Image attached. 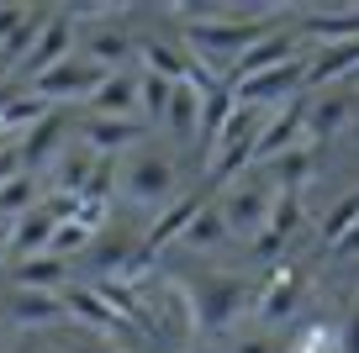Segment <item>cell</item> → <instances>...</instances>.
<instances>
[{
    "label": "cell",
    "mask_w": 359,
    "mask_h": 353,
    "mask_svg": "<svg viewBox=\"0 0 359 353\" xmlns=\"http://www.w3.org/2000/svg\"><path fill=\"white\" fill-rule=\"evenodd\" d=\"M6 232H11V221H6V227H0V258H6Z\"/></svg>",
    "instance_id": "cell-36"
},
{
    "label": "cell",
    "mask_w": 359,
    "mask_h": 353,
    "mask_svg": "<svg viewBox=\"0 0 359 353\" xmlns=\"http://www.w3.org/2000/svg\"><path fill=\"white\" fill-rule=\"evenodd\" d=\"M6 321H11L16 332H58V327H69L64 290H58V296H43V290H11V296H6Z\"/></svg>",
    "instance_id": "cell-10"
},
{
    "label": "cell",
    "mask_w": 359,
    "mask_h": 353,
    "mask_svg": "<svg viewBox=\"0 0 359 353\" xmlns=\"http://www.w3.org/2000/svg\"><path fill=\"white\" fill-rule=\"evenodd\" d=\"M302 227H306V200L291 195V190H275V200H269V216H264V232H275V237L291 248Z\"/></svg>",
    "instance_id": "cell-24"
},
{
    "label": "cell",
    "mask_w": 359,
    "mask_h": 353,
    "mask_svg": "<svg viewBox=\"0 0 359 353\" xmlns=\"http://www.w3.org/2000/svg\"><path fill=\"white\" fill-rule=\"evenodd\" d=\"M296 43L312 48H333V43H359V6H327V11H296L291 22Z\"/></svg>",
    "instance_id": "cell-8"
},
{
    "label": "cell",
    "mask_w": 359,
    "mask_h": 353,
    "mask_svg": "<svg viewBox=\"0 0 359 353\" xmlns=\"http://www.w3.org/2000/svg\"><path fill=\"white\" fill-rule=\"evenodd\" d=\"M79 43H85V64H95L101 74H122L127 58H137V37L127 32L122 22L116 27H95V32H79Z\"/></svg>",
    "instance_id": "cell-14"
},
{
    "label": "cell",
    "mask_w": 359,
    "mask_h": 353,
    "mask_svg": "<svg viewBox=\"0 0 359 353\" xmlns=\"http://www.w3.org/2000/svg\"><path fill=\"white\" fill-rule=\"evenodd\" d=\"M90 111H95V116H111V122H143V116H137V74L133 69L106 74L101 90L90 95Z\"/></svg>",
    "instance_id": "cell-16"
},
{
    "label": "cell",
    "mask_w": 359,
    "mask_h": 353,
    "mask_svg": "<svg viewBox=\"0 0 359 353\" xmlns=\"http://www.w3.org/2000/svg\"><path fill=\"white\" fill-rule=\"evenodd\" d=\"M175 158L158 153L154 143L133 148L127 158H116V195L133 211H164L175 206Z\"/></svg>",
    "instance_id": "cell-2"
},
{
    "label": "cell",
    "mask_w": 359,
    "mask_h": 353,
    "mask_svg": "<svg viewBox=\"0 0 359 353\" xmlns=\"http://www.w3.org/2000/svg\"><path fill=\"white\" fill-rule=\"evenodd\" d=\"M302 143H306V95H291L264 111V127H259V143H254V169L275 164L280 153H291Z\"/></svg>",
    "instance_id": "cell-5"
},
{
    "label": "cell",
    "mask_w": 359,
    "mask_h": 353,
    "mask_svg": "<svg viewBox=\"0 0 359 353\" xmlns=\"http://www.w3.org/2000/svg\"><path fill=\"white\" fill-rule=\"evenodd\" d=\"M27 16H32V6H0V43H6V37L27 22Z\"/></svg>",
    "instance_id": "cell-32"
},
{
    "label": "cell",
    "mask_w": 359,
    "mask_h": 353,
    "mask_svg": "<svg viewBox=\"0 0 359 353\" xmlns=\"http://www.w3.org/2000/svg\"><path fill=\"white\" fill-rule=\"evenodd\" d=\"M333 258H338V264H348V258H359V221H354V227H348L344 237H338V243H333Z\"/></svg>",
    "instance_id": "cell-35"
},
{
    "label": "cell",
    "mask_w": 359,
    "mask_h": 353,
    "mask_svg": "<svg viewBox=\"0 0 359 353\" xmlns=\"http://www.w3.org/2000/svg\"><path fill=\"white\" fill-rule=\"evenodd\" d=\"M164 132L185 148H201V90L196 85H175V100L164 111Z\"/></svg>",
    "instance_id": "cell-19"
},
{
    "label": "cell",
    "mask_w": 359,
    "mask_h": 353,
    "mask_svg": "<svg viewBox=\"0 0 359 353\" xmlns=\"http://www.w3.org/2000/svg\"><path fill=\"white\" fill-rule=\"evenodd\" d=\"M185 306L196 338H227L243 321V311L254 317V285L243 275H201L185 285Z\"/></svg>",
    "instance_id": "cell-1"
},
{
    "label": "cell",
    "mask_w": 359,
    "mask_h": 353,
    "mask_svg": "<svg viewBox=\"0 0 359 353\" xmlns=\"http://www.w3.org/2000/svg\"><path fill=\"white\" fill-rule=\"evenodd\" d=\"M148 143V127L143 122H111V116H90L79 122V148L90 158H127L133 148Z\"/></svg>",
    "instance_id": "cell-11"
},
{
    "label": "cell",
    "mask_w": 359,
    "mask_h": 353,
    "mask_svg": "<svg viewBox=\"0 0 359 353\" xmlns=\"http://www.w3.org/2000/svg\"><path fill=\"white\" fill-rule=\"evenodd\" d=\"M201 206H206V190H191V195H180L175 206H164V211L154 216V227L137 237V248H143V254H154V258L164 254V248H175L180 237H185V227L201 216Z\"/></svg>",
    "instance_id": "cell-13"
},
{
    "label": "cell",
    "mask_w": 359,
    "mask_h": 353,
    "mask_svg": "<svg viewBox=\"0 0 359 353\" xmlns=\"http://www.w3.org/2000/svg\"><path fill=\"white\" fill-rule=\"evenodd\" d=\"M269 200H275V190H269V179L259 174H248V179H233L227 185V195L217 200V216L227 221V237H259L264 232V216H269Z\"/></svg>",
    "instance_id": "cell-4"
},
{
    "label": "cell",
    "mask_w": 359,
    "mask_h": 353,
    "mask_svg": "<svg viewBox=\"0 0 359 353\" xmlns=\"http://www.w3.org/2000/svg\"><path fill=\"white\" fill-rule=\"evenodd\" d=\"M27 174V164H22V148L16 143H0V190L11 185V179H22Z\"/></svg>",
    "instance_id": "cell-31"
},
{
    "label": "cell",
    "mask_w": 359,
    "mask_h": 353,
    "mask_svg": "<svg viewBox=\"0 0 359 353\" xmlns=\"http://www.w3.org/2000/svg\"><path fill=\"white\" fill-rule=\"evenodd\" d=\"M90 243H95V232H85L79 221H58L53 237H48V254H53V258H69V254H85Z\"/></svg>",
    "instance_id": "cell-28"
},
{
    "label": "cell",
    "mask_w": 359,
    "mask_h": 353,
    "mask_svg": "<svg viewBox=\"0 0 359 353\" xmlns=\"http://www.w3.org/2000/svg\"><path fill=\"white\" fill-rule=\"evenodd\" d=\"M74 43H79V32H74V22H69L64 11H53L48 16V27H43V37L32 43V53L22 58V69H16V79H27L32 85L37 74H48V69H58L64 58H74Z\"/></svg>",
    "instance_id": "cell-12"
},
{
    "label": "cell",
    "mask_w": 359,
    "mask_h": 353,
    "mask_svg": "<svg viewBox=\"0 0 359 353\" xmlns=\"http://www.w3.org/2000/svg\"><path fill=\"white\" fill-rule=\"evenodd\" d=\"M169 100H175V85H169V79L137 74V116H143V127H148V132H154V127H164Z\"/></svg>",
    "instance_id": "cell-25"
},
{
    "label": "cell",
    "mask_w": 359,
    "mask_h": 353,
    "mask_svg": "<svg viewBox=\"0 0 359 353\" xmlns=\"http://www.w3.org/2000/svg\"><path fill=\"white\" fill-rule=\"evenodd\" d=\"M0 85H6V69H0Z\"/></svg>",
    "instance_id": "cell-37"
},
{
    "label": "cell",
    "mask_w": 359,
    "mask_h": 353,
    "mask_svg": "<svg viewBox=\"0 0 359 353\" xmlns=\"http://www.w3.org/2000/svg\"><path fill=\"white\" fill-rule=\"evenodd\" d=\"M101 69L95 64H85V58H64V64L58 69H48V74H37L32 79V95L43 100V106H74V100H85L90 106V95H95V90H101Z\"/></svg>",
    "instance_id": "cell-6"
},
{
    "label": "cell",
    "mask_w": 359,
    "mask_h": 353,
    "mask_svg": "<svg viewBox=\"0 0 359 353\" xmlns=\"http://www.w3.org/2000/svg\"><path fill=\"white\" fill-rule=\"evenodd\" d=\"M338 353H359V306L348 311V321L338 327Z\"/></svg>",
    "instance_id": "cell-34"
},
{
    "label": "cell",
    "mask_w": 359,
    "mask_h": 353,
    "mask_svg": "<svg viewBox=\"0 0 359 353\" xmlns=\"http://www.w3.org/2000/svg\"><path fill=\"white\" fill-rule=\"evenodd\" d=\"M233 111H238V100H233V90H227V85H217V90H206V95H201V148H196L201 158H212V148H217V137H222V127H227Z\"/></svg>",
    "instance_id": "cell-22"
},
{
    "label": "cell",
    "mask_w": 359,
    "mask_h": 353,
    "mask_svg": "<svg viewBox=\"0 0 359 353\" xmlns=\"http://www.w3.org/2000/svg\"><path fill=\"white\" fill-rule=\"evenodd\" d=\"M354 111H359V100L348 95V90H333L327 100H312V95H306V143H317V148H323V137L344 132Z\"/></svg>",
    "instance_id": "cell-17"
},
{
    "label": "cell",
    "mask_w": 359,
    "mask_h": 353,
    "mask_svg": "<svg viewBox=\"0 0 359 353\" xmlns=\"http://www.w3.org/2000/svg\"><path fill=\"white\" fill-rule=\"evenodd\" d=\"M16 148H22V164H27V174H32L37 164H48V158H53L58 148H64V111L53 106V111L43 116V122L32 127V132H22V143H16Z\"/></svg>",
    "instance_id": "cell-21"
},
{
    "label": "cell",
    "mask_w": 359,
    "mask_h": 353,
    "mask_svg": "<svg viewBox=\"0 0 359 353\" xmlns=\"http://www.w3.org/2000/svg\"><path fill=\"white\" fill-rule=\"evenodd\" d=\"M306 269L302 264H275L269 269V279L254 290V321L264 332H275V327H285V321L302 311V300H306Z\"/></svg>",
    "instance_id": "cell-3"
},
{
    "label": "cell",
    "mask_w": 359,
    "mask_h": 353,
    "mask_svg": "<svg viewBox=\"0 0 359 353\" xmlns=\"http://www.w3.org/2000/svg\"><path fill=\"white\" fill-rule=\"evenodd\" d=\"M359 221V190H348L344 200H333L327 206V216H323V227H317V237H323V248H333L338 237H344L348 227Z\"/></svg>",
    "instance_id": "cell-27"
},
{
    "label": "cell",
    "mask_w": 359,
    "mask_h": 353,
    "mask_svg": "<svg viewBox=\"0 0 359 353\" xmlns=\"http://www.w3.org/2000/svg\"><path fill=\"white\" fill-rule=\"evenodd\" d=\"M296 58H306V48L296 43V32L291 27H280V32H269V37H259L254 48H243V53L227 64V74H222V85H238V79H254V74H264V69H280V64H296Z\"/></svg>",
    "instance_id": "cell-9"
},
{
    "label": "cell",
    "mask_w": 359,
    "mask_h": 353,
    "mask_svg": "<svg viewBox=\"0 0 359 353\" xmlns=\"http://www.w3.org/2000/svg\"><path fill=\"white\" fill-rule=\"evenodd\" d=\"M53 227L58 221L48 216L43 206H32L27 216H16L11 221V232H6V258H37V254H48V237H53Z\"/></svg>",
    "instance_id": "cell-18"
},
{
    "label": "cell",
    "mask_w": 359,
    "mask_h": 353,
    "mask_svg": "<svg viewBox=\"0 0 359 353\" xmlns=\"http://www.w3.org/2000/svg\"><path fill=\"white\" fill-rule=\"evenodd\" d=\"M58 353H122L111 338H95V332H69V342H58Z\"/></svg>",
    "instance_id": "cell-30"
},
{
    "label": "cell",
    "mask_w": 359,
    "mask_h": 353,
    "mask_svg": "<svg viewBox=\"0 0 359 353\" xmlns=\"http://www.w3.org/2000/svg\"><path fill=\"white\" fill-rule=\"evenodd\" d=\"M48 16H53V6H32V16H27V22L16 27V32L6 37V43H0V69H6V74H16V69H22V58L32 53V43L43 37Z\"/></svg>",
    "instance_id": "cell-23"
},
{
    "label": "cell",
    "mask_w": 359,
    "mask_h": 353,
    "mask_svg": "<svg viewBox=\"0 0 359 353\" xmlns=\"http://www.w3.org/2000/svg\"><path fill=\"white\" fill-rule=\"evenodd\" d=\"M227 243V221L217 216V206H201V216L185 227V237H180V248H201V254H217V248Z\"/></svg>",
    "instance_id": "cell-26"
},
{
    "label": "cell",
    "mask_w": 359,
    "mask_h": 353,
    "mask_svg": "<svg viewBox=\"0 0 359 353\" xmlns=\"http://www.w3.org/2000/svg\"><path fill=\"white\" fill-rule=\"evenodd\" d=\"M233 353H280L269 342V332H248V338H233Z\"/></svg>",
    "instance_id": "cell-33"
},
{
    "label": "cell",
    "mask_w": 359,
    "mask_h": 353,
    "mask_svg": "<svg viewBox=\"0 0 359 353\" xmlns=\"http://www.w3.org/2000/svg\"><path fill=\"white\" fill-rule=\"evenodd\" d=\"M227 90H233L238 106H259V111L280 106V100H291V95H306V58L264 69V74H254V79H238V85H227Z\"/></svg>",
    "instance_id": "cell-7"
},
{
    "label": "cell",
    "mask_w": 359,
    "mask_h": 353,
    "mask_svg": "<svg viewBox=\"0 0 359 353\" xmlns=\"http://www.w3.org/2000/svg\"><path fill=\"white\" fill-rule=\"evenodd\" d=\"M43 353H58V348H43Z\"/></svg>",
    "instance_id": "cell-38"
},
{
    "label": "cell",
    "mask_w": 359,
    "mask_h": 353,
    "mask_svg": "<svg viewBox=\"0 0 359 353\" xmlns=\"http://www.w3.org/2000/svg\"><path fill=\"white\" fill-rule=\"evenodd\" d=\"M323 158V148L317 143H302V148H291V153H280L275 164H264L259 174L269 179V190H291V195H302L306 190V179H312V164Z\"/></svg>",
    "instance_id": "cell-20"
},
{
    "label": "cell",
    "mask_w": 359,
    "mask_h": 353,
    "mask_svg": "<svg viewBox=\"0 0 359 353\" xmlns=\"http://www.w3.org/2000/svg\"><path fill=\"white\" fill-rule=\"evenodd\" d=\"M32 211V174H22V179H11V185L0 190V216L6 221H16V216H27Z\"/></svg>",
    "instance_id": "cell-29"
},
{
    "label": "cell",
    "mask_w": 359,
    "mask_h": 353,
    "mask_svg": "<svg viewBox=\"0 0 359 353\" xmlns=\"http://www.w3.org/2000/svg\"><path fill=\"white\" fill-rule=\"evenodd\" d=\"M74 285V269L69 258L37 254V258H16L11 264V290H43V296H58V290Z\"/></svg>",
    "instance_id": "cell-15"
},
{
    "label": "cell",
    "mask_w": 359,
    "mask_h": 353,
    "mask_svg": "<svg viewBox=\"0 0 359 353\" xmlns=\"http://www.w3.org/2000/svg\"><path fill=\"white\" fill-rule=\"evenodd\" d=\"M0 353H6V348H0Z\"/></svg>",
    "instance_id": "cell-39"
}]
</instances>
